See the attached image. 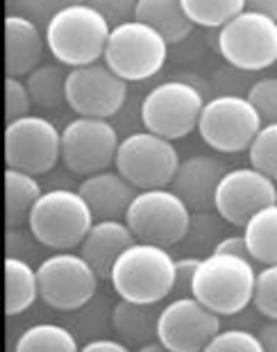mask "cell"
<instances>
[{
    "label": "cell",
    "instance_id": "f1b7e54d",
    "mask_svg": "<svg viewBox=\"0 0 277 352\" xmlns=\"http://www.w3.org/2000/svg\"><path fill=\"white\" fill-rule=\"evenodd\" d=\"M221 214L212 209V212H193L189 232L184 239H189V254L196 257H207L214 252L216 243L221 241L216 234H221Z\"/></svg>",
    "mask_w": 277,
    "mask_h": 352
},
{
    "label": "cell",
    "instance_id": "484cf974",
    "mask_svg": "<svg viewBox=\"0 0 277 352\" xmlns=\"http://www.w3.org/2000/svg\"><path fill=\"white\" fill-rule=\"evenodd\" d=\"M66 78L64 64H41L25 78L32 100L41 109H57L66 102Z\"/></svg>",
    "mask_w": 277,
    "mask_h": 352
},
{
    "label": "cell",
    "instance_id": "ffe728a7",
    "mask_svg": "<svg viewBox=\"0 0 277 352\" xmlns=\"http://www.w3.org/2000/svg\"><path fill=\"white\" fill-rule=\"evenodd\" d=\"M134 241H137V236L123 219H102L96 221L93 228L89 230V234L80 245V252L96 268L100 280H109L116 259Z\"/></svg>",
    "mask_w": 277,
    "mask_h": 352
},
{
    "label": "cell",
    "instance_id": "e0dca14e",
    "mask_svg": "<svg viewBox=\"0 0 277 352\" xmlns=\"http://www.w3.org/2000/svg\"><path fill=\"white\" fill-rule=\"evenodd\" d=\"M225 173H228V166L219 157L193 155L179 162L173 182H170V189H173L193 212H212L216 189H219L221 179Z\"/></svg>",
    "mask_w": 277,
    "mask_h": 352
},
{
    "label": "cell",
    "instance_id": "3957f363",
    "mask_svg": "<svg viewBox=\"0 0 277 352\" xmlns=\"http://www.w3.org/2000/svg\"><path fill=\"white\" fill-rule=\"evenodd\" d=\"M257 287L254 261L228 252H209L200 259L191 296L219 316H234L248 309Z\"/></svg>",
    "mask_w": 277,
    "mask_h": 352
},
{
    "label": "cell",
    "instance_id": "8d00e7d4",
    "mask_svg": "<svg viewBox=\"0 0 277 352\" xmlns=\"http://www.w3.org/2000/svg\"><path fill=\"white\" fill-rule=\"evenodd\" d=\"M200 259L202 257H196V254L177 257V261H175V289H173V294H177V298L179 296H191L193 277H196Z\"/></svg>",
    "mask_w": 277,
    "mask_h": 352
},
{
    "label": "cell",
    "instance_id": "74e56055",
    "mask_svg": "<svg viewBox=\"0 0 277 352\" xmlns=\"http://www.w3.org/2000/svg\"><path fill=\"white\" fill-rule=\"evenodd\" d=\"M216 252H228V254H236V257H243V259H252V252H250V245L245 241V234H234V236H225L216 243Z\"/></svg>",
    "mask_w": 277,
    "mask_h": 352
},
{
    "label": "cell",
    "instance_id": "d6a6232c",
    "mask_svg": "<svg viewBox=\"0 0 277 352\" xmlns=\"http://www.w3.org/2000/svg\"><path fill=\"white\" fill-rule=\"evenodd\" d=\"M76 3H85V0H7V10L10 14H21L36 21L39 25H46L57 12Z\"/></svg>",
    "mask_w": 277,
    "mask_h": 352
},
{
    "label": "cell",
    "instance_id": "5bb4252c",
    "mask_svg": "<svg viewBox=\"0 0 277 352\" xmlns=\"http://www.w3.org/2000/svg\"><path fill=\"white\" fill-rule=\"evenodd\" d=\"M127 100V80L104 62L76 66L66 78V104L78 116L111 118Z\"/></svg>",
    "mask_w": 277,
    "mask_h": 352
},
{
    "label": "cell",
    "instance_id": "30bf717a",
    "mask_svg": "<svg viewBox=\"0 0 277 352\" xmlns=\"http://www.w3.org/2000/svg\"><path fill=\"white\" fill-rule=\"evenodd\" d=\"M116 170L139 191L170 186L179 166V153L173 141L151 130L134 132L118 146Z\"/></svg>",
    "mask_w": 277,
    "mask_h": 352
},
{
    "label": "cell",
    "instance_id": "ac0fdd59",
    "mask_svg": "<svg viewBox=\"0 0 277 352\" xmlns=\"http://www.w3.org/2000/svg\"><path fill=\"white\" fill-rule=\"evenodd\" d=\"M48 48L46 32L36 21L7 14L5 19V69L7 76L27 78L36 66H41L43 52Z\"/></svg>",
    "mask_w": 277,
    "mask_h": 352
},
{
    "label": "cell",
    "instance_id": "ab89813d",
    "mask_svg": "<svg viewBox=\"0 0 277 352\" xmlns=\"http://www.w3.org/2000/svg\"><path fill=\"white\" fill-rule=\"evenodd\" d=\"M259 336L268 352H277V320H268L266 325H261Z\"/></svg>",
    "mask_w": 277,
    "mask_h": 352
},
{
    "label": "cell",
    "instance_id": "7c38bea8",
    "mask_svg": "<svg viewBox=\"0 0 277 352\" xmlns=\"http://www.w3.org/2000/svg\"><path fill=\"white\" fill-rule=\"evenodd\" d=\"M62 160V130L46 116L27 114L5 127V162L32 175L50 173Z\"/></svg>",
    "mask_w": 277,
    "mask_h": 352
},
{
    "label": "cell",
    "instance_id": "d4e9b609",
    "mask_svg": "<svg viewBox=\"0 0 277 352\" xmlns=\"http://www.w3.org/2000/svg\"><path fill=\"white\" fill-rule=\"evenodd\" d=\"M252 259L259 264H277V202L259 209L243 226Z\"/></svg>",
    "mask_w": 277,
    "mask_h": 352
},
{
    "label": "cell",
    "instance_id": "cb8c5ba5",
    "mask_svg": "<svg viewBox=\"0 0 277 352\" xmlns=\"http://www.w3.org/2000/svg\"><path fill=\"white\" fill-rule=\"evenodd\" d=\"M134 19L159 30L168 43L184 41L193 30V21L186 14L182 0H137Z\"/></svg>",
    "mask_w": 277,
    "mask_h": 352
},
{
    "label": "cell",
    "instance_id": "f35d334b",
    "mask_svg": "<svg viewBox=\"0 0 277 352\" xmlns=\"http://www.w3.org/2000/svg\"><path fill=\"white\" fill-rule=\"evenodd\" d=\"M85 352H127V343H123L121 339H93V341H87L85 346H82Z\"/></svg>",
    "mask_w": 277,
    "mask_h": 352
},
{
    "label": "cell",
    "instance_id": "ba28073f",
    "mask_svg": "<svg viewBox=\"0 0 277 352\" xmlns=\"http://www.w3.org/2000/svg\"><path fill=\"white\" fill-rule=\"evenodd\" d=\"M264 125L259 109L248 96L223 94L205 102L200 114L198 132L202 141L216 153H243Z\"/></svg>",
    "mask_w": 277,
    "mask_h": 352
},
{
    "label": "cell",
    "instance_id": "5b68a950",
    "mask_svg": "<svg viewBox=\"0 0 277 352\" xmlns=\"http://www.w3.org/2000/svg\"><path fill=\"white\" fill-rule=\"evenodd\" d=\"M168 46L170 43L159 30L139 19H130L111 28L102 59L123 80L141 82L162 73L168 59Z\"/></svg>",
    "mask_w": 277,
    "mask_h": 352
},
{
    "label": "cell",
    "instance_id": "44dd1931",
    "mask_svg": "<svg viewBox=\"0 0 277 352\" xmlns=\"http://www.w3.org/2000/svg\"><path fill=\"white\" fill-rule=\"evenodd\" d=\"M157 305H141L132 300H118L111 311V325L118 339L127 343V348L141 350L146 343L157 339V318H159Z\"/></svg>",
    "mask_w": 277,
    "mask_h": 352
},
{
    "label": "cell",
    "instance_id": "4dcf8cb0",
    "mask_svg": "<svg viewBox=\"0 0 277 352\" xmlns=\"http://www.w3.org/2000/svg\"><path fill=\"white\" fill-rule=\"evenodd\" d=\"M259 332L243 327H230L219 329L216 336L207 343L205 352H264Z\"/></svg>",
    "mask_w": 277,
    "mask_h": 352
},
{
    "label": "cell",
    "instance_id": "60d3db41",
    "mask_svg": "<svg viewBox=\"0 0 277 352\" xmlns=\"http://www.w3.org/2000/svg\"><path fill=\"white\" fill-rule=\"evenodd\" d=\"M248 5L252 7V10L264 12V14H268V16L277 19V0H248Z\"/></svg>",
    "mask_w": 277,
    "mask_h": 352
},
{
    "label": "cell",
    "instance_id": "277c9868",
    "mask_svg": "<svg viewBox=\"0 0 277 352\" xmlns=\"http://www.w3.org/2000/svg\"><path fill=\"white\" fill-rule=\"evenodd\" d=\"M96 216L80 191L50 189L36 200L27 219V230L34 241L50 250H73L82 245Z\"/></svg>",
    "mask_w": 277,
    "mask_h": 352
},
{
    "label": "cell",
    "instance_id": "8fae6325",
    "mask_svg": "<svg viewBox=\"0 0 277 352\" xmlns=\"http://www.w3.org/2000/svg\"><path fill=\"white\" fill-rule=\"evenodd\" d=\"M41 300L57 311L82 309L98 291L100 275L85 259V254L55 250L36 268Z\"/></svg>",
    "mask_w": 277,
    "mask_h": 352
},
{
    "label": "cell",
    "instance_id": "83f0119b",
    "mask_svg": "<svg viewBox=\"0 0 277 352\" xmlns=\"http://www.w3.org/2000/svg\"><path fill=\"white\" fill-rule=\"evenodd\" d=\"M184 10L193 25L223 28L243 10H248V0H182Z\"/></svg>",
    "mask_w": 277,
    "mask_h": 352
},
{
    "label": "cell",
    "instance_id": "7402d4cb",
    "mask_svg": "<svg viewBox=\"0 0 277 352\" xmlns=\"http://www.w3.org/2000/svg\"><path fill=\"white\" fill-rule=\"evenodd\" d=\"M41 298L39 273L19 254H7L5 259V314L19 316L27 311Z\"/></svg>",
    "mask_w": 277,
    "mask_h": 352
},
{
    "label": "cell",
    "instance_id": "f546056e",
    "mask_svg": "<svg viewBox=\"0 0 277 352\" xmlns=\"http://www.w3.org/2000/svg\"><path fill=\"white\" fill-rule=\"evenodd\" d=\"M250 164L277 182V123H264L248 148Z\"/></svg>",
    "mask_w": 277,
    "mask_h": 352
},
{
    "label": "cell",
    "instance_id": "4fadbf2b",
    "mask_svg": "<svg viewBox=\"0 0 277 352\" xmlns=\"http://www.w3.org/2000/svg\"><path fill=\"white\" fill-rule=\"evenodd\" d=\"M121 139L109 118L78 116L62 130V162L76 175H93L116 162Z\"/></svg>",
    "mask_w": 277,
    "mask_h": 352
},
{
    "label": "cell",
    "instance_id": "2e32d148",
    "mask_svg": "<svg viewBox=\"0 0 277 352\" xmlns=\"http://www.w3.org/2000/svg\"><path fill=\"white\" fill-rule=\"evenodd\" d=\"M273 202H277L275 179L254 166H239L223 175L216 189L214 209L230 226L243 228L259 209Z\"/></svg>",
    "mask_w": 277,
    "mask_h": 352
},
{
    "label": "cell",
    "instance_id": "d590c367",
    "mask_svg": "<svg viewBox=\"0 0 277 352\" xmlns=\"http://www.w3.org/2000/svg\"><path fill=\"white\" fill-rule=\"evenodd\" d=\"M85 3L96 7L111 25L125 23L137 14V0H85Z\"/></svg>",
    "mask_w": 277,
    "mask_h": 352
},
{
    "label": "cell",
    "instance_id": "603a6c76",
    "mask_svg": "<svg viewBox=\"0 0 277 352\" xmlns=\"http://www.w3.org/2000/svg\"><path fill=\"white\" fill-rule=\"evenodd\" d=\"M41 184L36 175L21 168L5 170V223L7 228H23L41 198Z\"/></svg>",
    "mask_w": 277,
    "mask_h": 352
},
{
    "label": "cell",
    "instance_id": "e575fe53",
    "mask_svg": "<svg viewBox=\"0 0 277 352\" xmlns=\"http://www.w3.org/2000/svg\"><path fill=\"white\" fill-rule=\"evenodd\" d=\"M248 98L259 109L264 123H277V76L257 80L250 87Z\"/></svg>",
    "mask_w": 277,
    "mask_h": 352
},
{
    "label": "cell",
    "instance_id": "6da1fadb",
    "mask_svg": "<svg viewBox=\"0 0 277 352\" xmlns=\"http://www.w3.org/2000/svg\"><path fill=\"white\" fill-rule=\"evenodd\" d=\"M177 257L164 245L134 241L121 252L109 282L118 298L141 305H159L175 289Z\"/></svg>",
    "mask_w": 277,
    "mask_h": 352
},
{
    "label": "cell",
    "instance_id": "d6986e66",
    "mask_svg": "<svg viewBox=\"0 0 277 352\" xmlns=\"http://www.w3.org/2000/svg\"><path fill=\"white\" fill-rule=\"evenodd\" d=\"M78 191L89 202L96 221H102V219L125 221L127 209H130L132 200L137 198V193H139L137 186L132 182H127L118 170H109V168L100 170V173L87 175L80 182Z\"/></svg>",
    "mask_w": 277,
    "mask_h": 352
},
{
    "label": "cell",
    "instance_id": "52a82bcc",
    "mask_svg": "<svg viewBox=\"0 0 277 352\" xmlns=\"http://www.w3.org/2000/svg\"><path fill=\"white\" fill-rule=\"evenodd\" d=\"M191 219L193 209L170 186L139 191L125 214V223L137 241L157 243L164 248H173L184 241Z\"/></svg>",
    "mask_w": 277,
    "mask_h": 352
},
{
    "label": "cell",
    "instance_id": "836d02e7",
    "mask_svg": "<svg viewBox=\"0 0 277 352\" xmlns=\"http://www.w3.org/2000/svg\"><path fill=\"white\" fill-rule=\"evenodd\" d=\"M5 107H7L5 109L7 123L32 114L34 100H32V94H30V89L25 85V80L7 76V80H5Z\"/></svg>",
    "mask_w": 277,
    "mask_h": 352
},
{
    "label": "cell",
    "instance_id": "8992f818",
    "mask_svg": "<svg viewBox=\"0 0 277 352\" xmlns=\"http://www.w3.org/2000/svg\"><path fill=\"white\" fill-rule=\"evenodd\" d=\"M221 57L230 66L245 73H259L277 64V19L248 7L216 36Z\"/></svg>",
    "mask_w": 277,
    "mask_h": 352
},
{
    "label": "cell",
    "instance_id": "1f68e13d",
    "mask_svg": "<svg viewBox=\"0 0 277 352\" xmlns=\"http://www.w3.org/2000/svg\"><path fill=\"white\" fill-rule=\"evenodd\" d=\"M252 305L261 316L277 320V264H268L257 271V287H254Z\"/></svg>",
    "mask_w": 277,
    "mask_h": 352
},
{
    "label": "cell",
    "instance_id": "7a4b0ae2",
    "mask_svg": "<svg viewBox=\"0 0 277 352\" xmlns=\"http://www.w3.org/2000/svg\"><path fill=\"white\" fill-rule=\"evenodd\" d=\"M111 25L102 14L89 3H76L57 12L46 25L48 50L64 66H85L100 62L107 50Z\"/></svg>",
    "mask_w": 277,
    "mask_h": 352
},
{
    "label": "cell",
    "instance_id": "4316f807",
    "mask_svg": "<svg viewBox=\"0 0 277 352\" xmlns=\"http://www.w3.org/2000/svg\"><path fill=\"white\" fill-rule=\"evenodd\" d=\"M16 352H76L80 343L69 327L57 323H39L27 327L16 339Z\"/></svg>",
    "mask_w": 277,
    "mask_h": 352
},
{
    "label": "cell",
    "instance_id": "9a60e30c",
    "mask_svg": "<svg viewBox=\"0 0 277 352\" xmlns=\"http://www.w3.org/2000/svg\"><path fill=\"white\" fill-rule=\"evenodd\" d=\"M221 329V316L196 296H179L159 311L157 339L168 352H200Z\"/></svg>",
    "mask_w": 277,
    "mask_h": 352
},
{
    "label": "cell",
    "instance_id": "9c48e42d",
    "mask_svg": "<svg viewBox=\"0 0 277 352\" xmlns=\"http://www.w3.org/2000/svg\"><path fill=\"white\" fill-rule=\"evenodd\" d=\"M205 102L196 85L186 80H166L146 94L141 102V123L146 130L170 141L184 139L198 130Z\"/></svg>",
    "mask_w": 277,
    "mask_h": 352
}]
</instances>
